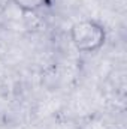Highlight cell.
Segmentation results:
<instances>
[{"mask_svg": "<svg viewBox=\"0 0 127 129\" xmlns=\"http://www.w3.org/2000/svg\"><path fill=\"white\" fill-rule=\"evenodd\" d=\"M72 45L82 54H94L103 48L106 42V29L94 20H79L72 24L70 30Z\"/></svg>", "mask_w": 127, "mask_h": 129, "instance_id": "cell-1", "label": "cell"}, {"mask_svg": "<svg viewBox=\"0 0 127 129\" xmlns=\"http://www.w3.org/2000/svg\"><path fill=\"white\" fill-rule=\"evenodd\" d=\"M49 0H12V3L24 14H33L48 5Z\"/></svg>", "mask_w": 127, "mask_h": 129, "instance_id": "cell-2", "label": "cell"}]
</instances>
